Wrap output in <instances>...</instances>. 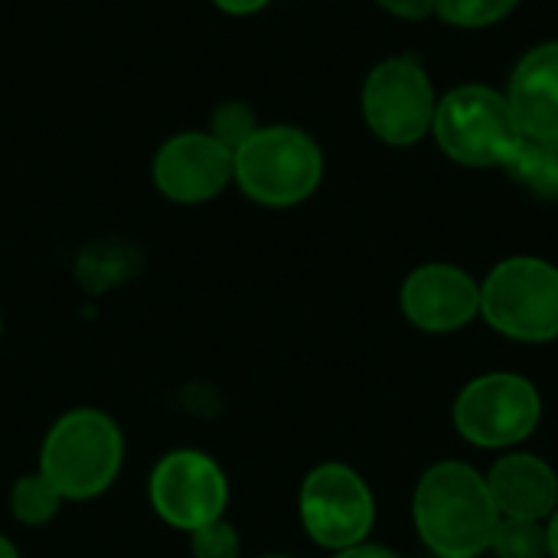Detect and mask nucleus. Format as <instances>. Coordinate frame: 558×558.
<instances>
[{"instance_id":"1","label":"nucleus","mask_w":558,"mask_h":558,"mask_svg":"<svg viewBox=\"0 0 558 558\" xmlns=\"http://www.w3.org/2000/svg\"><path fill=\"white\" fill-rule=\"evenodd\" d=\"M412 520L418 539L438 558L487 553L500 523L487 481L461 461H441L422 474L412 497Z\"/></svg>"},{"instance_id":"2","label":"nucleus","mask_w":558,"mask_h":558,"mask_svg":"<svg viewBox=\"0 0 558 558\" xmlns=\"http://www.w3.org/2000/svg\"><path fill=\"white\" fill-rule=\"evenodd\" d=\"M124 435L98 409H72L56 418L39 445V474L62 500H95L121 474Z\"/></svg>"},{"instance_id":"3","label":"nucleus","mask_w":558,"mask_h":558,"mask_svg":"<svg viewBox=\"0 0 558 558\" xmlns=\"http://www.w3.org/2000/svg\"><path fill=\"white\" fill-rule=\"evenodd\" d=\"M324 180L320 144L291 124H265L235 147V186L258 206L288 209L314 196Z\"/></svg>"},{"instance_id":"4","label":"nucleus","mask_w":558,"mask_h":558,"mask_svg":"<svg viewBox=\"0 0 558 558\" xmlns=\"http://www.w3.org/2000/svg\"><path fill=\"white\" fill-rule=\"evenodd\" d=\"M484 320L520 343L558 337V268L546 258L517 255L494 265L481 284Z\"/></svg>"},{"instance_id":"5","label":"nucleus","mask_w":558,"mask_h":558,"mask_svg":"<svg viewBox=\"0 0 558 558\" xmlns=\"http://www.w3.org/2000/svg\"><path fill=\"white\" fill-rule=\"evenodd\" d=\"M432 134L438 147L464 167H504L520 137L507 95L487 85H458L438 98Z\"/></svg>"},{"instance_id":"6","label":"nucleus","mask_w":558,"mask_h":558,"mask_svg":"<svg viewBox=\"0 0 558 558\" xmlns=\"http://www.w3.org/2000/svg\"><path fill=\"white\" fill-rule=\"evenodd\" d=\"M539 389L517 373L477 376L454 399V428L474 448L520 445L539 428Z\"/></svg>"},{"instance_id":"7","label":"nucleus","mask_w":558,"mask_h":558,"mask_svg":"<svg viewBox=\"0 0 558 558\" xmlns=\"http://www.w3.org/2000/svg\"><path fill=\"white\" fill-rule=\"evenodd\" d=\"M298 513L304 533L330 553L353 549L366 543L376 523V500L366 481L347 464H317L298 497Z\"/></svg>"},{"instance_id":"8","label":"nucleus","mask_w":558,"mask_h":558,"mask_svg":"<svg viewBox=\"0 0 558 558\" xmlns=\"http://www.w3.org/2000/svg\"><path fill=\"white\" fill-rule=\"evenodd\" d=\"M438 95L415 56H392L373 65L363 85V118L369 131L392 144H418L435 121Z\"/></svg>"},{"instance_id":"9","label":"nucleus","mask_w":558,"mask_h":558,"mask_svg":"<svg viewBox=\"0 0 558 558\" xmlns=\"http://www.w3.org/2000/svg\"><path fill=\"white\" fill-rule=\"evenodd\" d=\"M147 500L167 526L193 533L226 517L229 477L206 451L177 448L154 464L147 481Z\"/></svg>"},{"instance_id":"10","label":"nucleus","mask_w":558,"mask_h":558,"mask_svg":"<svg viewBox=\"0 0 558 558\" xmlns=\"http://www.w3.org/2000/svg\"><path fill=\"white\" fill-rule=\"evenodd\" d=\"M150 177L154 186L173 203H209L235 180V150L209 131H183L160 144Z\"/></svg>"},{"instance_id":"11","label":"nucleus","mask_w":558,"mask_h":558,"mask_svg":"<svg viewBox=\"0 0 558 558\" xmlns=\"http://www.w3.org/2000/svg\"><path fill=\"white\" fill-rule=\"evenodd\" d=\"M399 304L412 327L425 333H451L481 314V284L458 265L432 262L402 281Z\"/></svg>"},{"instance_id":"12","label":"nucleus","mask_w":558,"mask_h":558,"mask_svg":"<svg viewBox=\"0 0 558 558\" xmlns=\"http://www.w3.org/2000/svg\"><path fill=\"white\" fill-rule=\"evenodd\" d=\"M484 481L500 520L543 523L558 510V474L536 454H507Z\"/></svg>"},{"instance_id":"13","label":"nucleus","mask_w":558,"mask_h":558,"mask_svg":"<svg viewBox=\"0 0 558 558\" xmlns=\"http://www.w3.org/2000/svg\"><path fill=\"white\" fill-rule=\"evenodd\" d=\"M507 101L520 131L558 137V39L530 49L517 62Z\"/></svg>"},{"instance_id":"14","label":"nucleus","mask_w":558,"mask_h":558,"mask_svg":"<svg viewBox=\"0 0 558 558\" xmlns=\"http://www.w3.org/2000/svg\"><path fill=\"white\" fill-rule=\"evenodd\" d=\"M500 170H507V177L533 196L558 199V137L520 131Z\"/></svg>"},{"instance_id":"15","label":"nucleus","mask_w":558,"mask_h":558,"mask_svg":"<svg viewBox=\"0 0 558 558\" xmlns=\"http://www.w3.org/2000/svg\"><path fill=\"white\" fill-rule=\"evenodd\" d=\"M62 504L65 500L59 497V490L39 471L23 474L10 490V513H13V520L20 526H46V523H52Z\"/></svg>"},{"instance_id":"16","label":"nucleus","mask_w":558,"mask_h":558,"mask_svg":"<svg viewBox=\"0 0 558 558\" xmlns=\"http://www.w3.org/2000/svg\"><path fill=\"white\" fill-rule=\"evenodd\" d=\"M490 549L497 558H549V539L533 520H500Z\"/></svg>"},{"instance_id":"17","label":"nucleus","mask_w":558,"mask_h":558,"mask_svg":"<svg viewBox=\"0 0 558 558\" xmlns=\"http://www.w3.org/2000/svg\"><path fill=\"white\" fill-rule=\"evenodd\" d=\"M520 0H438L435 13L461 29H481L504 20Z\"/></svg>"},{"instance_id":"18","label":"nucleus","mask_w":558,"mask_h":558,"mask_svg":"<svg viewBox=\"0 0 558 558\" xmlns=\"http://www.w3.org/2000/svg\"><path fill=\"white\" fill-rule=\"evenodd\" d=\"M190 553H193V558H239L242 556L239 530L226 517L213 520V523L190 533Z\"/></svg>"},{"instance_id":"19","label":"nucleus","mask_w":558,"mask_h":558,"mask_svg":"<svg viewBox=\"0 0 558 558\" xmlns=\"http://www.w3.org/2000/svg\"><path fill=\"white\" fill-rule=\"evenodd\" d=\"M255 118H252V111L242 105V101H226L216 114H213V137L216 141H222L226 147H239V144H245L252 134H255Z\"/></svg>"},{"instance_id":"20","label":"nucleus","mask_w":558,"mask_h":558,"mask_svg":"<svg viewBox=\"0 0 558 558\" xmlns=\"http://www.w3.org/2000/svg\"><path fill=\"white\" fill-rule=\"evenodd\" d=\"M386 13L392 16H402V20H425L435 13V3L438 0H376Z\"/></svg>"},{"instance_id":"21","label":"nucleus","mask_w":558,"mask_h":558,"mask_svg":"<svg viewBox=\"0 0 558 558\" xmlns=\"http://www.w3.org/2000/svg\"><path fill=\"white\" fill-rule=\"evenodd\" d=\"M222 13H232V16H252L258 10H265L271 0H213Z\"/></svg>"},{"instance_id":"22","label":"nucleus","mask_w":558,"mask_h":558,"mask_svg":"<svg viewBox=\"0 0 558 558\" xmlns=\"http://www.w3.org/2000/svg\"><path fill=\"white\" fill-rule=\"evenodd\" d=\"M333 558H399L392 549H386V546H369V543H360V546H353V549H343V553H337Z\"/></svg>"},{"instance_id":"23","label":"nucleus","mask_w":558,"mask_h":558,"mask_svg":"<svg viewBox=\"0 0 558 558\" xmlns=\"http://www.w3.org/2000/svg\"><path fill=\"white\" fill-rule=\"evenodd\" d=\"M546 539H549V558H558V510L549 517V526H546Z\"/></svg>"},{"instance_id":"24","label":"nucleus","mask_w":558,"mask_h":558,"mask_svg":"<svg viewBox=\"0 0 558 558\" xmlns=\"http://www.w3.org/2000/svg\"><path fill=\"white\" fill-rule=\"evenodd\" d=\"M0 558H20V553H16V546L7 539V536H0Z\"/></svg>"},{"instance_id":"25","label":"nucleus","mask_w":558,"mask_h":558,"mask_svg":"<svg viewBox=\"0 0 558 558\" xmlns=\"http://www.w3.org/2000/svg\"><path fill=\"white\" fill-rule=\"evenodd\" d=\"M262 558H291V556H262Z\"/></svg>"},{"instance_id":"26","label":"nucleus","mask_w":558,"mask_h":558,"mask_svg":"<svg viewBox=\"0 0 558 558\" xmlns=\"http://www.w3.org/2000/svg\"><path fill=\"white\" fill-rule=\"evenodd\" d=\"M0 337H3V317H0Z\"/></svg>"}]
</instances>
